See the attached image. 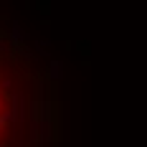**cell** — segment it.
<instances>
[{
    "mask_svg": "<svg viewBox=\"0 0 147 147\" xmlns=\"http://www.w3.org/2000/svg\"><path fill=\"white\" fill-rule=\"evenodd\" d=\"M38 96L28 53L0 30V147H38Z\"/></svg>",
    "mask_w": 147,
    "mask_h": 147,
    "instance_id": "1",
    "label": "cell"
}]
</instances>
